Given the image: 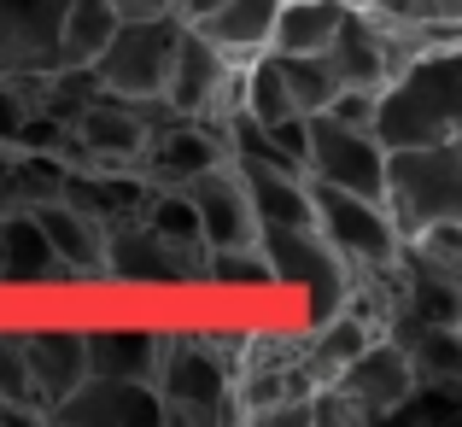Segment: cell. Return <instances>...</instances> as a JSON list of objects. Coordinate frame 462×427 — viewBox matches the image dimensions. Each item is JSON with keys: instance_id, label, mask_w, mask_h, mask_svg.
<instances>
[{"instance_id": "9c48e42d", "label": "cell", "mask_w": 462, "mask_h": 427, "mask_svg": "<svg viewBox=\"0 0 462 427\" xmlns=\"http://www.w3.org/2000/svg\"><path fill=\"white\" fill-rule=\"evenodd\" d=\"M381 170H386V146L357 124H339L328 112L305 117V176L328 181V188L363 193V200H381Z\"/></svg>"}, {"instance_id": "7c38bea8", "label": "cell", "mask_w": 462, "mask_h": 427, "mask_svg": "<svg viewBox=\"0 0 462 427\" xmlns=\"http://www.w3.org/2000/svg\"><path fill=\"white\" fill-rule=\"evenodd\" d=\"M181 193H188L193 211H199L205 252H217V246H258V217H252V200H246V181H240L235 158L205 164L199 176L181 181Z\"/></svg>"}, {"instance_id": "44dd1931", "label": "cell", "mask_w": 462, "mask_h": 427, "mask_svg": "<svg viewBox=\"0 0 462 427\" xmlns=\"http://www.w3.org/2000/svg\"><path fill=\"white\" fill-rule=\"evenodd\" d=\"M339 12H346V0H282L263 53H328Z\"/></svg>"}, {"instance_id": "277c9868", "label": "cell", "mask_w": 462, "mask_h": 427, "mask_svg": "<svg viewBox=\"0 0 462 427\" xmlns=\"http://www.w3.org/2000/svg\"><path fill=\"white\" fill-rule=\"evenodd\" d=\"M310 211H316V235L346 258L351 282L363 275H393L398 270V240L393 217L381 211V200H363V193H346V188H328V181H310Z\"/></svg>"}, {"instance_id": "7402d4cb", "label": "cell", "mask_w": 462, "mask_h": 427, "mask_svg": "<svg viewBox=\"0 0 462 427\" xmlns=\"http://www.w3.org/2000/svg\"><path fill=\"white\" fill-rule=\"evenodd\" d=\"M398 346L416 369V386H462V322L410 328Z\"/></svg>"}, {"instance_id": "ffe728a7", "label": "cell", "mask_w": 462, "mask_h": 427, "mask_svg": "<svg viewBox=\"0 0 462 427\" xmlns=\"http://www.w3.org/2000/svg\"><path fill=\"white\" fill-rule=\"evenodd\" d=\"M65 264L53 258V246L42 240V228L30 223L23 205H6L0 211V282H59Z\"/></svg>"}, {"instance_id": "30bf717a", "label": "cell", "mask_w": 462, "mask_h": 427, "mask_svg": "<svg viewBox=\"0 0 462 427\" xmlns=\"http://www.w3.org/2000/svg\"><path fill=\"white\" fill-rule=\"evenodd\" d=\"M334 393H339V404L351 410V422L393 416V410L416 393V369H410L404 346H398L393 334H374L369 346H363L357 357L334 375Z\"/></svg>"}, {"instance_id": "8fae6325", "label": "cell", "mask_w": 462, "mask_h": 427, "mask_svg": "<svg viewBox=\"0 0 462 427\" xmlns=\"http://www.w3.org/2000/svg\"><path fill=\"white\" fill-rule=\"evenodd\" d=\"M42 422H53V427H164V398H158L152 381H106V375H88Z\"/></svg>"}, {"instance_id": "83f0119b", "label": "cell", "mask_w": 462, "mask_h": 427, "mask_svg": "<svg viewBox=\"0 0 462 427\" xmlns=\"http://www.w3.org/2000/svg\"><path fill=\"white\" fill-rule=\"evenodd\" d=\"M433 18H445V23H462V0H433Z\"/></svg>"}, {"instance_id": "e0dca14e", "label": "cell", "mask_w": 462, "mask_h": 427, "mask_svg": "<svg viewBox=\"0 0 462 427\" xmlns=\"http://www.w3.org/2000/svg\"><path fill=\"white\" fill-rule=\"evenodd\" d=\"M82 346H88V375H106V381H152L158 351H164V328L106 322V328H82Z\"/></svg>"}, {"instance_id": "5bb4252c", "label": "cell", "mask_w": 462, "mask_h": 427, "mask_svg": "<svg viewBox=\"0 0 462 427\" xmlns=\"http://www.w3.org/2000/svg\"><path fill=\"white\" fill-rule=\"evenodd\" d=\"M30 223L42 228V240L53 246V258L65 264V275H94L106 282V223L70 193H47V200L23 205Z\"/></svg>"}, {"instance_id": "6da1fadb", "label": "cell", "mask_w": 462, "mask_h": 427, "mask_svg": "<svg viewBox=\"0 0 462 427\" xmlns=\"http://www.w3.org/2000/svg\"><path fill=\"white\" fill-rule=\"evenodd\" d=\"M369 135L381 146H433L462 135V42L421 47L374 94Z\"/></svg>"}, {"instance_id": "8992f818", "label": "cell", "mask_w": 462, "mask_h": 427, "mask_svg": "<svg viewBox=\"0 0 462 427\" xmlns=\"http://www.w3.org/2000/svg\"><path fill=\"white\" fill-rule=\"evenodd\" d=\"M258 252L270 264V287H299L310 299V322L334 316L351 299V270L316 223H282V228H258Z\"/></svg>"}, {"instance_id": "3957f363", "label": "cell", "mask_w": 462, "mask_h": 427, "mask_svg": "<svg viewBox=\"0 0 462 427\" xmlns=\"http://www.w3.org/2000/svg\"><path fill=\"white\" fill-rule=\"evenodd\" d=\"M381 211L398 240H416L433 223H462V135L433 146H386Z\"/></svg>"}, {"instance_id": "f546056e", "label": "cell", "mask_w": 462, "mask_h": 427, "mask_svg": "<svg viewBox=\"0 0 462 427\" xmlns=\"http://www.w3.org/2000/svg\"><path fill=\"white\" fill-rule=\"evenodd\" d=\"M176 6H181V0H176Z\"/></svg>"}, {"instance_id": "d4e9b609", "label": "cell", "mask_w": 462, "mask_h": 427, "mask_svg": "<svg viewBox=\"0 0 462 427\" xmlns=\"http://www.w3.org/2000/svg\"><path fill=\"white\" fill-rule=\"evenodd\" d=\"M0 422H42V404L30 393L18 328H0Z\"/></svg>"}, {"instance_id": "4316f807", "label": "cell", "mask_w": 462, "mask_h": 427, "mask_svg": "<svg viewBox=\"0 0 462 427\" xmlns=\"http://www.w3.org/2000/svg\"><path fill=\"white\" fill-rule=\"evenodd\" d=\"M117 18H164V12H176V0H112Z\"/></svg>"}, {"instance_id": "f1b7e54d", "label": "cell", "mask_w": 462, "mask_h": 427, "mask_svg": "<svg viewBox=\"0 0 462 427\" xmlns=\"http://www.w3.org/2000/svg\"><path fill=\"white\" fill-rule=\"evenodd\" d=\"M211 6H223V0H181L176 18H199V12H211Z\"/></svg>"}, {"instance_id": "5b68a950", "label": "cell", "mask_w": 462, "mask_h": 427, "mask_svg": "<svg viewBox=\"0 0 462 427\" xmlns=\"http://www.w3.org/2000/svg\"><path fill=\"white\" fill-rule=\"evenodd\" d=\"M176 35H181L176 12H164V18H124L112 30V42L100 47V59H94V82L106 94H117V100L158 106L170 59H176Z\"/></svg>"}, {"instance_id": "ba28073f", "label": "cell", "mask_w": 462, "mask_h": 427, "mask_svg": "<svg viewBox=\"0 0 462 427\" xmlns=\"http://www.w3.org/2000/svg\"><path fill=\"white\" fill-rule=\"evenodd\" d=\"M164 106H135L117 100V94H94L77 117H70V153H77V170H135L141 153H147L152 117Z\"/></svg>"}, {"instance_id": "d6986e66", "label": "cell", "mask_w": 462, "mask_h": 427, "mask_svg": "<svg viewBox=\"0 0 462 427\" xmlns=\"http://www.w3.org/2000/svg\"><path fill=\"white\" fill-rule=\"evenodd\" d=\"M240 181H246V200L258 228H282V223H316L310 211V176L299 170H275V164H252V158H235Z\"/></svg>"}, {"instance_id": "2e32d148", "label": "cell", "mask_w": 462, "mask_h": 427, "mask_svg": "<svg viewBox=\"0 0 462 427\" xmlns=\"http://www.w3.org/2000/svg\"><path fill=\"white\" fill-rule=\"evenodd\" d=\"M18 339H23L30 393H35V404H42V416H47L65 393H77V386L88 381V346H82V328L42 322V328H18Z\"/></svg>"}, {"instance_id": "cb8c5ba5", "label": "cell", "mask_w": 462, "mask_h": 427, "mask_svg": "<svg viewBox=\"0 0 462 427\" xmlns=\"http://www.w3.org/2000/svg\"><path fill=\"white\" fill-rule=\"evenodd\" d=\"M275 59V70H282V82H287V100L299 106V112H322L328 100L339 94V77H334V65H328V53H270Z\"/></svg>"}, {"instance_id": "7a4b0ae2", "label": "cell", "mask_w": 462, "mask_h": 427, "mask_svg": "<svg viewBox=\"0 0 462 427\" xmlns=\"http://www.w3.org/2000/svg\"><path fill=\"white\" fill-rule=\"evenodd\" d=\"M246 328H176L164 334L152 386L164 398V422H228L235 416V363Z\"/></svg>"}, {"instance_id": "9a60e30c", "label": "cell", "mask_w": 462, "mask_h": 427, "mask_svg": "<svg viewBox=\"0 0 462 427\" xmlns=\"http://www.w3.org/2000/svg\"><path fill=\"white\" fill-rule=\"evenodd\" d=\"M65 0H0V77H47L59 65Z\"/></svg>"}, {"instance_id": "603a6c76", "label": "cell", "mask_w": 462, "mask_h": 427, "mask_svg": "<svg viewBox=\"0 0 462 427\" xmlns=\"http://www.w3.org/2000/svg\"><path fill=\"white\" fill-rule=\"evenodd\" d=\"M112 0H65V18H59V65H94L100 47L117 30Z\"/></svg>"}, {"instance_id": "ac0fdd59", "label": "cell", "mask_w": 462, "mask_h": 427, "mask_svg": "<svg viewBox=\"0 0 462 427\" xmlns=\"http://www.w3.org/2000/svg\"><path fill=\"white\" fill-rule=\"evenodd\" d=\"M275 6L282 0H223V6L199 12V18H181L188 30H199L217 53H228L235 65L258 59L270 47V23H275Z\"/></svg>"}, {"instance_id": "4fadbf2b", "label": "cell", "mask_w": 462, "mask_h": 427, "mask_svg": "<svg viewBox=\"0 0 462 427\" xmlns=\"http://www.w3.org/2000/svg\"><path fill=\"white\" fill-rule=\"evenodd\" d=\"M106 282L188 287V282H205V275H199V264H193V258H181L176 246H164L141 217H124V223L106 228Z\"/></svg>"}, {"instance_id": "484cf974", "label": "cell", "mask_w": 462, "mask_h": 427, "mask_svg": "<svg viewBox=\"0 0 462 427\" xmlns=\"http://www.w3.org/2000/svg\"><path fill=\"white\" fill-rule=\"evenodd\" d=\"M346 6L369 12V18H381V23H398V30H428V23H445V18H433V0H346Z\"/></svg>"}, {"instance_id": "52a82bcc", "label": "cell", "mask_w": 462, "mask_h": 427, "mask_svg": "<svg viewBox=\"0 0 462 427\" xmlns=\"http://www.w3.org/2000/svg\"><path fill=\"white\" fill-rule=\"evenodd\" d=\"M235 82H240V65L228 53H217L199 30L181 23L176 35V59H170V77H164V106L170 117H193V124H223L235 112Z\"/></svg>"}]
</instances>
